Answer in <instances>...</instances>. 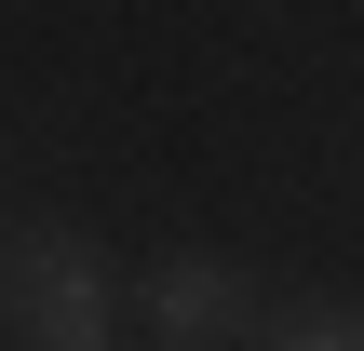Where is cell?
Masks as SVG:
<instances>
[{"mask_svg": "<svg viewBox=\"0 0 364 351\" xmlns=\"http://www.w3.org/2000/svg\"><path fill=\"white\" fill-rule=\"evenodd\" d=\"M257 351H364V311H270Z\"/></svg>", "mask_w": 364, "mask_h": 351, "instance_id": "cell-3", "label": "cell"}, {"mask_svg": "<svg viewBox=\"0 0 364 351\" xmlns=\"http://www.w3.org/2000/svg\"><path fill=\"white\" fill-rule=\"evenodd\" d=\"M0 338L14 351H108L122 284L68 216H0Z\"/></svg>", "mask_w": 364, "mask_h": 351, "instance_id": "cell-1", "label": "cell"}, {"mask_svg": "<svg viewBox=\"0 0 364 351\" xmlns=\"http://www.w3.org/2000/svg\"><path fill=\"white\" fill-rule=\"evenodd\" d=\"M135 325L162 351H257V284H243V257H203V243H176V257H149V284H135Z\"/></svg>", "mask_w": 364, "mask_h": 351, "instance_id": "cell-2", "label": "cell"}]
</instances>
